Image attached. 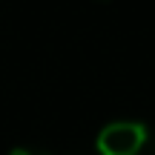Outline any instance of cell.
<instances>
[{"instance_id": "1", "label": "cell", "mask_w": 155, "mask_h": 155, "mask_svg": "<svg viewBox=\"0 0 155 155\" xmlns=\"http://www.w3.org/2000/svg\"><path fill=\"white\" fill-rule=\"evenodd\" d=\"M98 155H155V132L141 121H115L101 129Z\"/></svg>"}, {"instance_id": "2", "label": "cell", "mask_w": 155, "mask_h": 155, "mask_svg": "<svg viewBox=\"0 0 155 155\" xmlns=\"http://www.w3.org/2000/svg\"><path fill=\"white\" fill-rule=\"evenodd\" d=\"M9 155H46V152H35V150H23L20 147V150H12Z\"/></svg>"}, {"instance_id": "3", "label": "cell", "mask_w": 155, "mask_h": 155, "mask_svg": "<svg viewBox=\"0 0 155 155\" xmlns=\"http://www.w3.org/2000/svg\"><path fill=\"white\" fill-rule=\"evenodd\" d=\"M101 3H104V0H101Z\"/></svg>"}]
</instances>
